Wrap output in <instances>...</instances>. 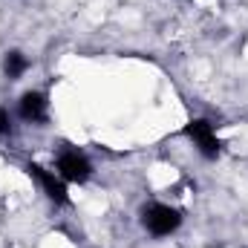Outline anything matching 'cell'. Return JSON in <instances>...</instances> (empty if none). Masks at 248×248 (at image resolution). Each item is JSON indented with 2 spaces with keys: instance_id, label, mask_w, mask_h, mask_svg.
I'll use <instances>...</instances> for the list:
<instances>
[{
  "instance_id": "1",
  "label": "cell",
  "mask_w": 248,
  "mask_h": 248,
  "mask_svg": "<svg viewBox=\"0 0 248 248\" xmlns=\"http://www.w3.org/2000/svg\"><path fill=\"white\" fill-rule=\"evenodd\" d=\"M179 222H182L179 211H173V208H168V205H150V208L144 211V225H147V231L156 234V237H165V234L176 231Z\"/></svg>"
},
{
  "instance_id": "4",
  "label": "cell",
  "mask_w": 248,
  "mask_h": 248,
  "mask_svg": "<svg viewBox=\"0 0 248 248\" xmlns=\"http://www.w3.org/2000/svg\"><path fill=\"white\" fill-rule=\"evenodd\" d=\"M29 173L44 185V190H46V196L52 199V202H58V205H66V187H63L61 179H55L49 170H44L41 165H29Z\"/></svg>"
},
{
  "instance_id": "2",
  "label": "cell",
  "mask_w": 248,
  "mask_h": 248,
  "mask_svg": "<svg viewBox=\"0 0 248 248\" xmlns=\"http://www.w3.org/2000/svg\"><path fill=\"white\" fill-rule=\"evenodd\" d=\"M185 133L196 141V147H199V153H202L205 159H217V156H219L217 133H214V127L205 122V119H193V122L185 127Z\"/></svg>"
},
{
  "instance_id": "6",
  "label": "cell",
  "mask_w": 248,
  "mask_h": 248,
  "mask_svg": "<svg viewBox=\"0 0 248 248\" xmlns=\"http://www.w3.org/2000/svg\"><path fill=\"white\" fill-rule=\"evenodd\" d=\"M26 66H29V63H26V58H23L20 52H9V55H6V75H9V78L23 75Z\"/></svg>"
},
{
  "instance_id": "7",
  "label": "cell",
  "mask_w": 248,
  "mask_h": 248,
  "mask_svg": "<svg viewBox=\"0 0 248 248\" xmlns=\"http://www.w3.org/2000/svg\"><path fill=\"white\" fill-rule=\"evenodd\" d=\"M9 133V116H6V110H0V136H6Z\"/></svg>"
},
{
  "instance_id": "3",
  "label": "cell",
  "mask_w": 248,
  "mask_h": 248,
  "mask_svg": "<svg viewBox=\"0 0 248 248\" xmlns=\"http://www.w3.org/2000/svg\"><path fill=\"white\" fill-rule=\"evenodd\" d=\"M58 170H61V176L66 182H87L90 162L84 156H78V153H63L61 159H58Z\"/></svg>"
},
{
  "instance_id": "5",
  "label": "cell",
  "mask_w": 248,
  "mask_h": 248,
  "mask_svg": "<svg viewBox=\"0 0 248 248\" xmlns=\"http://www.w3.org/2000/svg\"><path fill=\"white\" fill-rule=\"evenodd\" d=\"M20 116L29 122H44L46 119V101L41 93H26L20 98Z\"/></svg>"
}]
</instances>
